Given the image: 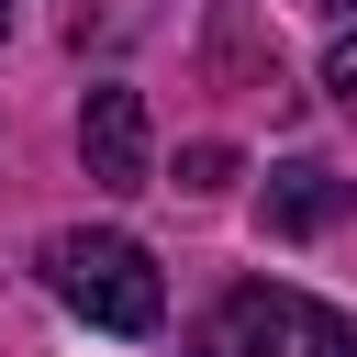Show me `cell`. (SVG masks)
<instances>
[{
  "label": "cell",
  "mask_w": 357,
  "mask_h": 357,
  "mask_svg": "<svg viewBox=\"0 0 357 357\" xmlns=\"http://www.w3.org/2000/svg\"><path fill=\"white\" fill-rule=\"evenodd\" d=\"M190 357H357V324H346L335 301H312V290H279V279H234V290L201 312Z\"/></svg>",
  "instance_id": "obj_1"
},
{
  "label": "cell",
  "mask_w": 357,
  "mask_h": 357,
  "mask_svg": "<svg viewBox=\"0 0 357 357\" xmlns=\"http://www.w3.org/2000/svg\"><path fill=\"white\" fill-rule=\"evenodd\" d=\"M45 290L100 335H156L167 324V279H156V257L134 234H56L45 245Z\"/></svg>",
  "instance_id": "obj_2"
},
{
  "label": "cell",
  "mask_w": 357,
  "mask_h": 357,
  "mask_svg": "<svg viewBox=\"0 0 357 357\" xmlns=\"http://www.w3.org/2000/svg\"><path fill=\"white\" fill-rule=\"evenodd\" d=\"M78 167H89L100 190H145V178H156V134H145V100H134L123 78H100V89L78 100Z\"/></svg>",
  "instance_id": "obj_3"
},
{
  "label": "cell",
  "mask_w": 357,
  "mask_h": 357,
  "mask_svg": "<svg viewBox=\"0 0 357 357\" xmlns=\"http://www.w3.org/2000/svg\"><path fill=\"white\" fill-rule=\"evenodd\" d=\"M257 212H268V234H324L335 212H357V178H335V167H279Z\"/></svg>",
  "instance_id": "obj_4"
},
{
  "label": "cell",
  "mask_w": 357,
  "mask_h": 357,
  "mask_svg": "<svg viewBox=\"0 0 357 357\" xmlns=\"http://www.w3.org/2000/svg\"><path fill=\"white\" fill-rule=\"evenodd\" d=\"M234 178V145H178V190H223Z\"/></svg>",
  "instance_id": "obj_5"
},
{
  "label": "cell",
  "mask_w": 357,
  "mask_h": 357,
  "mask_svg": "<svg viewBox=\"0 0 357 357\" xmlns=\"http://www.w3.org/2000/svg\"><path fill=\"white\" fill-rule=\"evenodd\" d=\"M324 11H335V67H324V78L357 100V0H324Z\"/></svg>",
  "instance_id": "obj_6"
},
{
  "label": "cell",
  "mask_w": 357,
  "mask_h": 357,
  "mask_svg": "<svg viewBox=\"0 0 357 357\" xmlns=\"http://www.w3.org/2000/svg\"><path fill=\"white\" fill-rule=\"evenodd\" d=\"M0 22H11V0H0Z\"/></svg>",
  "instance_id": "obj_7"
}]
</instances>
